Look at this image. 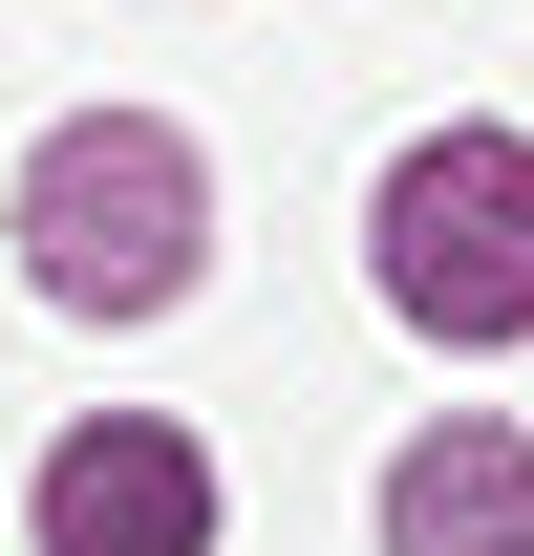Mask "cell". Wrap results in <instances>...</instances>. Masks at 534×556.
I'll use <instances>...</instances> for the list:
<instances>
[{"mask_svg":"<svg viewBox=\"0 0 534 556\" xmlns=\"http://www.w3.org/2000/svg\"><path fill=\"white\" fill-rule=\"evenodd\" d=\"M385 556H534V428H406Z\"/></svg>","mask_w":534,"mask_h":556,"instance_id":"277c9868","label":"cell"},{"mask_svg":"<svg viewBox=\"0 0 534 556\" xmlns=\"http://www.w3.org/2000/svg\"><path fill=\"white\" fill-rule=\"evenodd\" d=\"M364 257L428 343H513L534 321V129H428L364 214Z\"/></svg>","mask_w":534,"mask_h":556,"instance_id":"7a4b0ae2","label":"cell"},{"mask_svg":"<svg viewBox=\"0 0 534 556\" xmlns=\"http://www.w3.org/2000/svg\"><path fill=\"white\" fill-rule=\"evenodd\" d=\"M22 257H43V300H86V321H150V300L214 257L193 129H171V108H65V129L22 150Z\"/></svg>","mask_w":534,"mask_h":556,"instance_id":"6da1fadb","label":"cell"},{"mask_svg":"<svg viewBox=\"0 0 534 556\" xmlns=\"http://www.w3.org/2000/svg\"><path fill=\"white\" fill-rule=\"evenodd\" d=\"M43 556H214V450L171 407H107L43 450Z\"/></svg>","mask_w":534,"mask_h":556,"instance_id":"3957f363","label":"cell"}]
</instances>
